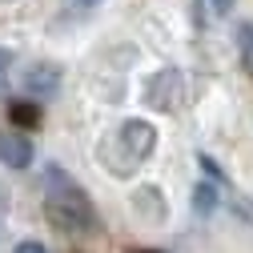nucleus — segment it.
<instances>
[{
  "mask_svg": "<svg viewBox=\"0 0 253 253\" xmlns=\"http://www.w3.org/2000/svg\"><path fill=\"white\" fill-rule=\"evenodd\" d=\"M44 217L60 233H88V229H97V209H92L88 193L60 165H44Z\"/></svg>",
  "mask_w": 253,
  "mask_h": 253,
  "instance_id": "obj_1",
  "label": "nucleus"
},
{
  "mask_svg": "<svg viewBox=\"0 0 253 253\" xmlns=\"http://www.w3.org/2000/svg\"><path fill=\"white\" fill-rule=\"evenodd\" d=\"M157 145V133H153V125L149 121H125L121 129L113 133V145H101V157L109 161L113 173H129L133 165H141L145 157L153 153Z\"/></svg>",
  "mask_w": 253,
  "mask_h": 253,
  "instance_id": "obj_2",
  "label": "nucleus"
},
{
  "mask_svg": "<svg viewBox=\"0 0 253 253\" xmlns=\"http://www.w3.org/2000/svg\"><path fill=\"white\" fill-rule=\"evenodd\" d=\"M0 165H8V169H28L33 165V141L20 129H0Z\"/></svg>",
  "mask_w": 253,
  "mask_h": 253,
  "instance_id": "obj_3",
  "label": "nucleus"
},
{
  "mask_svg": "<svg viewBox=\"0 0 253 253\" xmlns=\"http://www.w3.org/2000/svg\"><path fill=\"white\" fill-rule=\"evenodd\" d=\"M56 88H60V69L52 65H37V69H28L24 73V92H28V101H52L56 97Z\"/></svg>",
  "mask_w": 253,
  "mask_h": 253,
  "instance_id": "obj_4",
  "label": "nucleus"
},
{
  "mask_svg": "<svg viewBox=\"0 0 253 253\" xmlns=\"http://www.w3.org/2000/svg\"><path fill=\"white\" fill-rule=\"evenodd\" d=\"M193 209H197V213H213V209H217V185H213V181H197V189H193Z\"/></svg>",
  "mask_w": 253,
  "mask_h": 253,
  "instance_id": "obj_5",
  "label": "nucleus"
},
{
  "mask_svg": "<svg viewBox=\"0 0 253 253\" xmlns=\"http://www.w3.org/2000/svg\"><path fill=\"white\" fill-rule=\"evenodd\" d=\"M237 52H241V65L253 73V20H245L237 28Z\"/></svg>",
  "mask_w": 253,
  "mask_h": 253,
  "instance_id": "obj_6",
  "label": "nucleus"
},
{
  "mask_svg": "<svg viewBox=\"0 0 253 253\" xmlns=\"http://www.w3.org/2000/svg\"><path fill=\"white\" fill-rule=\"evenodd\" d=\"M8 113H12V121H20V125H37V121H41V105H37V101H28V105H12Z\"/></svg>",
  "mask_w": 253,
  "mask_h": 253,
  "instance_id": "obj_7",
  "label": "nucleus"
},
{
  "mask_svg": "<svg viewBox=\"0 0 253 253\" xmlns=\"http://www.w3.org/2000/svg\"><path fill=\"white\" fill-rule=\"evenodd\" d=\"M8 69H12V52L0 48V97H8Z\"/></svg>",
  "mask_w": 253,
  "mask_h": 253,
  "instance_id": "obj_8",
  "label": "nucleus"
},
{
  "mask_svg": "<svg viewBox=\"0 0 253 253\" xmlns=\"http://www.w3.org/2000/svg\"><path fill=\"white\" fill-rule=\"evenodd\" d=\"M12 253H48V249H44L41 241H20V245H16Z\"/></svg>",
  "mask_w": 253,
  "mask_h": 253,
  "instance_id": "obj_9",
  "label": "nucleus"
},
{
  "mask_svg": "<svg viewBox=\"0 0 253 253\" xmlns=\"http://www.w3.org/2000/svg\"><path fill=\"white\" fill-rule=\"evenodd\" d=\"M209 4H213V12H217V16H225V12L233 8V0H209Z\"/></svg>",
  "mask_w": 253,
  "mask_h": 253,
  "instance_id": "obj_10",
  "label": "nucleus"
},
{
  "mask_svg": "<svg viewBox=\"0 0 253 253\" xmlns=\"http://www.w3.org/2000/svg\"><path fill=\"white\" fill-rule=\"evenodd\" d=\"M77 4H97V0H77Z\"/></svg>",
  "mask_w": 253,
  "mask_h": 253,
  "instance_id": "obj_11",
  "label": "nucleus"
},
{
  "mask_svg": "<svg viewBox=\"0 0 253 253\" xmlns=\"http://www.w3.org/2000/svg\"><path fill=\"white\" fill-rule=\"evenodd\" d=\"M145 253H153V249H145Z\"/></svg>",
  "mask_w": 253,
  "mask_h": 253,
  "instance_id": "obj_12",
  "label": "nucleus"
}]
</instances>
